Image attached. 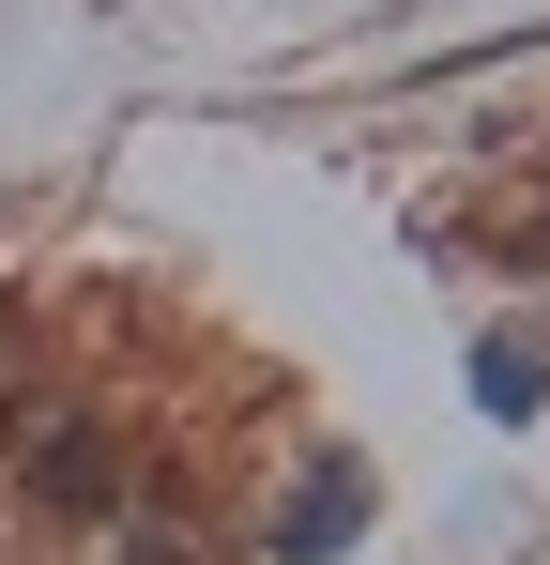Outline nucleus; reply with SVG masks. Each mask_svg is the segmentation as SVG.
Returning <instances> with one entry per match:
<instances>
[{
    "label": "nucleus",
    "instance_id": "1",
    "mask_svg": "<svg viewBox=\"0 0 550 565\" xmlns=\"http://www.w3.org/2000/svg\"><path fill=\"white\" fill-rule=\"evenodd\" d=\"M107 489H123V459H107V428H62V444H46V459H31V504H107Z\"/></svg>",
    "mask_w": 550,
    "mask_h": 565
},
{
    "label": "nucleus",
    "instance_id": "2",
    "mask_svg": "<svg viewBox=\"0 0 550 565\" xmlns=\"http://www.w3.org/2000/svg\"><path fill=\"white\" fill-rule=\"evenodd\" d=\"M474 382H489L505 413H536V397H550V367H536V352H520V337H489V352H474Z\"/></svg>",
    "mask_w": 550,
    "mask_h": 565
}]
</instances>
